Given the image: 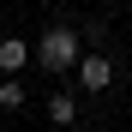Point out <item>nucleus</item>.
Segmentation results:
<instances>
[{"label":"nucleus","instance_id":"obj_1","mask_svg":"<svg viewBox=\"0 0 132 132\" xmlns=\"http://www.w3.org/2000/svg\"><path fill=\"white\" fill-rule=\"evenodd\" d=\"M78 60H84V30L72 24H48L36 42V66L42 72H78Z\"/></svg>","mask_w":132,"mask_h":132},{"label":"nucleus","instance_id":"obj_2","mask_svg":"<svg viewBox=\"0 0 132 132\" xmlns=\"http://www.w3.org/2000/svg\"><path fill=\"white\" fill-rule=\"evenodd\" d=\"M78 84L84 90H108V84H114V60L108 54H84L78 60Z\"/></svg>","mask_w":132,"mask_h":132},{"label":"nucleus","instance_id":"obj_3","mask_svg":"<svg viewBox=\"0 0 132 132\" xmlns=\"http://www.w3.org/2000/svg\"><path fill=\"white\" fill-rule=\"evenodd\" d=\"M24 66H30V42L6 36V42H0V72H24Z\"/></svg>","mask_w":132,"mask_h":132},{"label":"nucleus","instance_id":"obj_4","mask_svg":"<svg viewBox=\"0 0 132 132\" xmlns=\"http://www.w3.org/2000/svg\"><path fill=\"white\" fill-rule=\"evenodd\" d=\"M48 120H54V126H72V120H78V102L66 96V90H54V96H48Z\"/></svg>","mask_w":132,"mask_h":132},{"label":"nucleus","instance_id":"obj_5","mask_svg":"<svg viewBox=\"0 0 132 132\" xmlns=\"http://www.w3.org/2000/svg\"><path fill=\"white\" fill-rule=\"evenodd\" d=\"M0 108H24V84H18V78L0 84Z\"/></svg>","mask_w":132,"mask_h":132}]
</instances>
